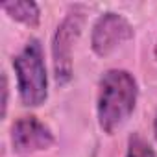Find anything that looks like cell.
<instances>
[{
	"mask_svg": "<svg viewBox=\"0 0 157 157\" xmlns=\"http://www.w3.org/2000/svg\"><path fill=\"white\" fill-rule=\"evenodd\" d=\"M139 98V83L126 68H109L98 82L96 118L105 135H115L133 115Z\"/></svg>",
	"mask_w": 157,
	"mask_h": 157,
	"instance_id": "1",
	"label": "cell"
},
{
	"mask_svg": "<svg viewBox=\"0 0 157 157\" xmlns=\"http://www.w3.org/2000/svg\"><path fill=\"white\" fill-rule=\"evenodd\" d=\"M17 91L24 107H39L48 98V74L44 52L39 39H30L17 56H13Z\"/></svg>",
	"mask_w": 157,
	"mask_h": 157,
	"instance_id": "2",
	"label": "cell"
},
{
	"mask_svg": "<svg viewBox=\"0 0 157 157\" xmlns=\"http://www.w3.org/2000/svg\"><path fill=\"white\" fill-rule=\"evenodd\" d=\"M85 24V8H72L65 19L57 24L52 37V67L54 80L59 87H65L72 80V50L82 35Z\"/></svg>",
	"mask_w": 157,
	"mask_h": 157,
	"instance_id": "3",
	"label": "cell"
},
{
	"mask_svg": "<svg viewBox=\"0 0 157 157\" xmlns=\"http://www.w3.org/2000/svg\"><path fill=\"white\" fill-rule=\"evenodd\" d=\"M133 26L122 13L105 11L93 24L91 48L98 57H105L113 54L118 46L133 39Z\"/></svg>",
	"mask_w": 157,
	"mask_h": 157,
	"instance_id": "4",
	"label": "cell"
},
{
	"mask_svg": "<svg viewBox=\"0 0 157 157\" xmlns=\"http://www.w3.org/2000/svg\"><path fill=\"white\" fill-rule=\"evenodd\" d=\"M10 139L13 151L19 155H30L35 151H44L54 146L56 137L52 129L39 120L35 115L19 117L10 129Z\"/></svg>",
	"mask_w": 157,
	"mask_h": 157,
	"instance_id": "5",
	"label": "cell"
},
{
	"mask_svg": "<svg viewBox=\"0 0 157 157\" xmlns=\"http://www.w3.org/2000/svg\"><path fill=\"white\" fill-rule=\"evenodd\" d=\"M0 8L10 19L28 28H37L41 22V8L33 0H11V2H4Z\"/></svg>",
	"mask_w": 157,
	"mask_h": 157,
	"instance_id": "6",
	"label": "cell"
},
{
	"mask_svg": "<svg viewBox=\"0 0 157 157\" xmlns=\"http://www.w3.org/2000/svg\"><path fill=\"white\" fill-rule=\"evenodd\" d=\"M126 157H157V155H155V150L151 148V144L142 135L133 133L128 139Z\"/></svg>",
	"mask_w": 157,
	"mask_h": 157,
	"instance_id": "7",
	"label": "cell"
},
{
	"mask_svg": "<svg viewBox=\"0 0 157 157\" xmlns=\"http://www.w3.org/2000/svg\"><path fill=\"white\" fill-rule=\"evenodd\" d=\"M8 96H10L8 74L2 72V118H6V115H8Z\"/></svg>",
	"mask_w": 157,
	"mask_h": 157,
	"instance_id": "8",
	"label": "cell"
},
{
	"mask_svg": "<svg viewBox=\"0 0 157 157\" xmlns=\"http://www.w3.org/2000/svg\"><path fill=\"white\" fill-rule=\"evenodd\" d=\"M153 137L157 140V111H155V117H153Z\"/></svg>",
	"mask_w": 157,
	"mask_h": 157,
	"instance_id": "9",
	"label": "cell"
},
{
	"mask_svg": "<svg viewBox=\"0 0 157 157\" xmlns=\"http://www.w3.org/2000/svg\"><path fill=\"white\" fill-rule=\"evenodd\" d=\"M153 54H155V57H157V41H155V46H153Z\"/></svg>",
	"mask_w": 157,
	"mask_h": 157,
	"instance_id": "10",
	"label": "cell"
}]
</instances>
